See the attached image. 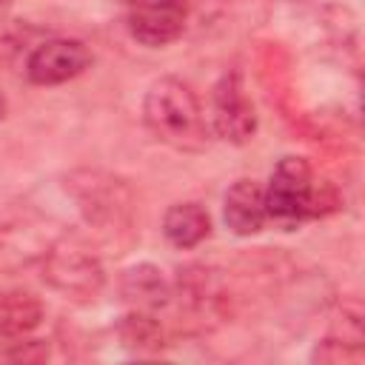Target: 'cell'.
Instances as JSON below:
<instances>
[{"label":"cell","mask_w":365,"mask_h":365,"mask_svg":"<svg viewBox=\"0 0 365 365\" xmlns=\"http://www.w3.org/2000/svg\"><path fill=\"white\" fill-rule=\"evenodd\" d=\"M143 123L154 140L177 151H202L208 145V123L200 97L180 77H160L148 86Z\"/></svg>","instance_id":"1"},{"label":"cell","mask_w":365,"mask_h":365,"mask_svg":"<svg viewBox=\"0 0 365 365\" xmlns=\"http://www.w3.org/2000/svg\"><path fill=\"white\" fill-rule=\"evenodd\" d=\"M314 171L305 157H282L265 185V211L282 228H294L311 217Z\"/></svg>","instance_id":"2"},{"label":"cell","mask_w":365,"mask_h":365,"mask_svg":"<svg viewBox=\"0 0 365 365\" xmlns=\"http://www.w3.org/2000/svg\"><path fill=\"white\" fill-rule=\"evenodd\" d=\"M211 131L231 145H245L257 134V108L240 71H225L211 91Z\"/></svg>","instance_id":"3"},{"label":"cell","mask_w":365,"mask_h":365,"mask_svg":"<svg viewBox=\"0 0 365 365\" xmlns=\"http://www.w3.org/2000/svg\"><path fill=\"white\" fill-rule=\"evenodd\" d=\"M91 66V51L74 37H54L40 43L26 60V77L34 86H60L80 77Z\"/></svg>","instance_id":"4"},{"label":"cell","mask_w":365,"mask_h":365,"mask_svg":"<svg viewBox=\"0 0 365 365\" xmlns=\"http://www.w3.org/2000/svg\"><path fill=\"white\" fill-rule=\"evenodd\" d=\"M188 17V0H137L128 6V34L145 48L174 43Z\"/></svg>","instance_id":"5"},{"label":"cell","mask_w":365,"mask_h":365,"mask_svg":"<svg viewBox=\"0 0 365 365\" xmlns=\"http://www.w3.org/2000/svg\"><path fill=\"white\" fill-rule=\"evenodd\" d=\"M43 277L51 288L68 297H94L103 288V265L86 248H54L43 265Z\"/></svg>","instance_id":"6"},{"label":"cell","mask_w":365,"mask_h":365,"mask_svg":"<svg viewBox=\"0 0 365 365\" xmlns=\"http://www.w3.org/2000/svg\"><path fill=\"white\" fill-rule=\"evenodd\" d=\"M222 220L237 237H251L265 228L268 211H265V185L257 180H237L222 200Z\"/></svg>","instance_id":"7"},{"label":"cell","mask_w":365,"mask_h":365,"mask_svg":"<svg viewBox=\"0 0 365 365\" xmlns=\"http://www.w3.org/2000/svg\"><path fill=\"white\" fill-rule=\"evenodd\" d=\"M120 294L134 311H148V314L165 308L174 297L168 277L151 262H140V265L125 268L120 277Z\"/></svg>","instance_id":"8"},{"label":"cell","mask_w":365,"mask_h":365,"mask_svg":"<svg viewBox=\"0 0 365 365\" xmlns=\"http://www.w3.org/2000/svg\"><path fill=\"white\" fill-rule=\"evenodd\" d=\"M43 322V302L26 291L0 294V345L26 339Z\"/></svg>","instance_id":"9"},{"label":"cell","mask_w":365,"mask_h":365,"mask_svg":"<svg viewBox=\"0 0 365 365\" xmlns=\"http://www.w3.org/2000/svg\"><path fill=\"white\" fill-rule=\"evenodd\" d=\"M211 234V217L200 202H174L163 214V237L174 248H194Z\"/></svg>","instance_id":"10"},{"label":"cell","mask_w":365,"mask_h":365,"mask_svg":"<svg viewBox=\"0 0 365 365\" xmlns=\"http://www.w3.org/2000/svg\"><path fill=\"white\" fill-rule=\"evenodd\" d=\"M117 331H120L123 345L137 348V351H151L163 345V328L148 311H131L128 317H123Z\"/></svg>","instance_id":"11"},{"label":"cell","mask_w":365,"mask_h":365,"mask_svg":"<svg viewBox=\"0 0 365 365\" xmlns=\"http://www.w3.org/2000/svg\"><path fill=\"white\" fill-rule=\"evenodd\" d=\"M311 359L314 362H359L362 359V348L351 345V342H342L339 336H331V339H322L314 348Z\"/></svg>","instance_id":"12"},{"label":"cell","mask_w":365,"mask_h":365,"mask_svg":"<svg viewBox=\"0 0 365 365\" xmlns=\"http://www.w3.org/2000/svg\"><path fill=\"white\" fill-rule=\"evenodd\" d=\"M3 117H6V97H3V91H0V123H3Z\"/></svg>","instance_id":"13"},{"label":"cell","mask_w":365,"mask_h":365,"mask_svg":"<svg viewBox=\"0 0 365 365\" xmlns=\"http://www.w3.org/2000/svg\"><path fill=\"white\" fill-rule=\"evenodd\" d=\"M117 3H123V6H134L137 0H117Z\"/></svg>","instance_id":"14"},{"label":"cell","mask_w":365,"mask_h":365,"mask_svg":"<svg viewBox=\"0 0 365 365\" xmlns=\"http://www.w3.org/2000/svg\"><path fill=\"white\" fill-rule=\"evenodd\" d=\"M6 3H11V0H0V6H6Z\"/></svg>","instance_id":"15"}]
</instances>
